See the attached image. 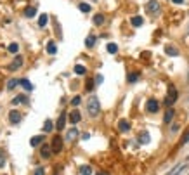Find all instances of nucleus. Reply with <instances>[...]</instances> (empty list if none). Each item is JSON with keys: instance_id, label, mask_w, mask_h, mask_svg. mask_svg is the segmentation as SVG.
Returning <instances> with one entry per match:
<instances>
[{"instance_id": "obj_1", "label": "nucleus", "mask_w": 189, "mask_h": 175, "mask_svg": "<svg viewBox=\"0 0 189 175\" xmlns=\"http://www.w3.org/2000/svg\"><path fill=\"white\" fill-rule=\"evenodd\" d=\"M87 111L92 118H97L99 116V111H101V102L96 95L89 97V101H87Z\"/></svg>"}, {"instance_id": "obj_2", "label": "nucleus", "mask_w": 189, "mask_h": 175, "mask_svg": "<svg viewBox=\"0 0 189 175\" xmlns=\"http://www.w3.org/2000/svg\"><path fill=\"white\" fill-rule=\"evenodd\" d=\"M177 89H175V85H170L168 87V92H167V97H165V106L167 108H172V106L175 104V101H177Z\"/></svg>"}, {"instance_id": "obj_3", "label": "nucleus", "mask_w": 189, "mask_h": 175, "mask_svg": "<svg viewBox=\"0 0 189 175\" xmlns=\"http://www.w3.org/2000/svg\"><path fill=\"white\" fill-rule=\"evenodd\" d=\"M63 137H61V135H56V137L52 139V144H50V147H52V153H61V151H63Z\"/></svg>"}, {"instance_id": "obj_4", "label": "nucleus", "mask_w": 189, "mask_h": 175, "mask_svg": "<svg viewBox=\"0 0 189 175\" xmlns=\"http://www.w3.org/2000/svg\"><path fill=\"white\" fill-rule=\"evenodd\" d=\"M146 111L148 113H158L160 111V102L156 101V99H149V101L146 102Z\"/></svg>"}, {"instance_id": "obj_5", "label": "nucleus", "mask_w": 189, "mask_h": 175, "mask_svg": "<svg viewBox=\"0 0 189 175\" xmlns=\"http://www.w3.org/2000/svg\"><path fill=\"white\" fill-rule=\"evenodd\" d=\"M146 11H148L149 14H158L160 12V4L156 2V0H149L148 4H146Z\"/></svg>"}, {"instance_id": "obj_6", "label": "nucleus", "mask_w": 189, "mask_h": 175, "mask_svg": "<svg viewBox=\"0 0 189 175\" xmlns=\"http://www.w3.org/2000/svg\"><path fill=\"white\" fill-rule=\"evenodd\" d=\"M50 154H52V147L49 144H44L40 149V156L44 158V160H47V158H50Z\"/></svg>"}, {"instance_id": "obj_7", "label": "nucleus", "mask_w": 189, "mask_h": 175, "mask_svg": "<svg viewBox=\"0 0 189 175\" xmlns=\"http://www.w3.org/2000/svg\"><path fill=\"white\" fill-rule=\"evenodd\" d=\"M23 120V115L19 111H11L9 113V121L11 123H19Z\"/></svg>"}, {"instance_id": "obj_8", "label": "nucleus", "mask_w": 189, "mask_h": 175, "mask_svg": "<svg viewBox=\"0 0 189 175\" xmlns=\"http://www.w3.org/2000/svg\"><path fill=\"white\" fill-rule=\"evenodd\" d=\"M23 61H24V59H23L21 56H18V57H16V59H14V61H12V63H11V66H9V69H11V71H16V69H19V68L23 66Z\"/></svg>"}, {"instance_id": "obj_9", "label": "nucleus", "mask_w": 189, "mask_h": 175, "mask_svg": "<svg viewBox=\"0 0 189 175\" xmlns=\"http://www.w3.org/2000/svg\"><path fill=\"white\" fill-rule=\"evenodd\" d=\"M78 139V128H71V130H68V134H66V141H70V142H73V141H76Z\"/></svg>"}, {"instance_id": "obj_10", "label": "nucleus", "mask_w": 189, "mask_h": 175, "mask_svg": "<svg viewBox=\"0 0 189 175\" xmlns=\"http://www.w3.org/2000/svg\"><path fill=\"white\" fill-rule=\"evenodd\" d=\"M118 130L123 132V134H127V132L130 130V123L127 121V120H120L118 121Z\"/></svg>"}, {"instance_id": "obj_11", "label": "nucleus", "mask_w": 189, "mask_h": 175, "mask_svg": "<svg viewBox=\"0 0 189 175\" xmlns=\"http://www.w3.org/2000/svg\"><path fill=\"white\" fill-rule=\"evenodd\" d=\"M130 24H132L134 28H139V26H142V24H144V19H142L141 16H134V18L130 19Z\"/></svg>"}, {"instance_id": "obj_12", "label": "nucleus", "mask_w": 189, "mask_h": 175, "mask_svg": "<svg viewBox=\"0 0 189 175\" xmlns=\"http://www.w3.org/2000/svg\"><path fill=\"white\" fill-rule=\"evenodd\" d=\"M174 116H175V111H174L172 108H168V109H167V113H165V116H163V121H165V123H172Z\"/></svg>"}, {"instance_id": "obj_13", "label": "nucleus", "mask_w": 189, "mask_h": 175, "mask_svg": "<svg viewBox=\"0 0 189 175\" xmlns=\"http://www.w3.org/2000/svg\"><path fill=\"white\" fill-rule=\"evenodd\" d=\"M68 118H70V121H71V123H78L80 120H82V115H80L78 111H71Z\"/></svg>"}, {"instance_id": "obj_14", "label": "nucleus", "mask_w": 189, "mask_h": 175, "mask_svg": "<svg viewBox=\"0 0 189 175\" xmlns=\"http://www.w3.org/2000/svg\"><path fill=\"white\" fill-rule=\"evenodd\" d=\"M44 142V135H35V137H31L30 141V146H33V147H37L38 144H42Z\"/></svg>"}, {"instance_id": "obj_15", "label": "nucleus", "mask_w": 189, "mask_h": 175, "mask_svg": "<svg viewBox=\"0 0 189 175\" xmlns=\"http://www.w3.org/2000/svg\"><path fill=\"white\" fill-rule=\"evenodd\" d=\"M139 76H141V75H139L137 71H132V73H129V76H127V82H129V83H135L139 80Z\"/></svg>"}, {"instance_id": "obj_16", "label": "nucleus", "mask_w": 189, "mask_h": 175, "mask_svg": "<svg viewBox=\"0 0 189 175\" xmlns=\"http://www.w3.org/2000/svg\"><path fill=\"white\" fill-rule=\"evenodd\" d=\"M165 52L168 54V56H179V49H175L174 45H167V47H165Z\"/></svg>"}, {"instance_id": "obj_17", "label": "nucleus", "mask_w": 189, "mask_h": 175, "mask_svg": "<svg viewBox=\"0 0 189 175\" xmlns=\"http://www.w3.org/2000/svg\"><path fill=\"white\" fill-rule=\"evenodd\" d=\"M19 85H23V87H24V90H28V92H31V90H33V85H31V82H30V80H26V78L19 80Z\"/></svg>"}, {"instance_id": "obj_18", "label": "nucleus", "mask_w": 189, "mask_h": 175, "mask_svg": "<svg viewBox=\"0 0 189 175\" xmlns=\"http://www.w3.org/2000/svg\"><path fill=\"white\" fill-rule=\"evenodd\" d=\"M47 52L49 54H50V56H54V54H56L57 52V47H56V42H49V44H47Z\"/></svg>"}, {"instance_id": "obj_19", "label": "nucleus", "mask_w": 189, "mask_h": 175, "mask_svg": "<svg viewBox=\"0 0 189 175\" xmlns=\"http://www.w3.org/2000/svg\"><path fill=\"white\" fill-rule=\"evenodd\" d=\"M26 102H28L26 95H16L14 99H12V104H26Z\"/></svg>"}, {"instance_id": "obj_20", "label": "nucleus", "mask_w": 189, "mask_h": 175, "mask_svg": "<svg viewBox=\"0 0 189 175\" xmlns=\"http://www.w3.org/2000/svg\"><path fill=\"white\" fill-rule=\"evenodd\" d=\"M80 175H92V167H90V165L80 167Z\"/></svg>"}, {"instance_id": "obj_21", "label": "nucleus", "mask_w": 189, "mask_h": 175, "mask_svg": "<svg viewBox=\"0 0 189 175\" xmlns=\"http://www.w3.org/2000/svg\"><path fill=\"white\" fill-rule=\"evenodd\" d=\"M64 125H66V115H61L59 120H57V130H63Z\"/></svg>"}, {"instance_id": "obj_22", "label": "nucleus", "mask_w": 189, "mask_h": 175, "mask_svg": "<svg viewBox=\"0 0 189 175\" xmlns=\"http://www.w3.org/2000/svg\"><path fill=\"white\" fill-rule=\"evenodd\" d=\"M47 23H49V16L47 14H42L40 18H38V26H47Z\"/></svg>"}, {"instance_id": "obj_23", "label": "nucleus", "mask_w": 189, "mask_h": 175, "mask_svg": "<svg viewBox=\"0 0 189 175\" xmlns=\"http://www.w3.org/2000/svg\"><path fill=\"white\" fill-rule=\"evenodd\" d=\"M35 14H37V7H35V5H33V7L24 9V16H26V18H33Z\"/></svg>"}, {"instance_id": "obj_24", "label": "nucleus", "mask_w": 189, "mask_h": 175, "mask_svg": "<svg viewBox=\"0 0 189 175\" xmlns=\"http://www.w3.org/2000/svg\"><path fill=\"white\" fill-rule=\"evenodd\" d=\"M94 24H96V26L104 24V16L102 14H96V16H94Z\"/></svg>"}, {"instance_id": "obj_25", "label": "nucleus", "mask_w": 189, "mask_h": 175, "mask_svg": "<svg viewBox=\"0 0 189 175\" xmlns=\"http://www.w3.org/2000/svg\"><path fill=\"white\" fill-rule=\"evenodd\" d=\"M78 9L87 14V12H90V9H92V7H90V5L87 4V2H80V4H78Z\"/></svg>"}, {"instance_id": "obj_26", "label": "nucleus", "mask_w": 189, "mask_h": 175, "mask_svg": "<svg viewBox=\"0 0 189 175\" xmlns=\"http://www.w3.org/2000/svg\"><path fill=\"white\" fill-rule=\"evenodd\" d=\"M18 85H19V80H16V78L9 80V82H7V90H14Z\"/></svg>"}, {"instance_id": "obj_27", "label": "nucleus", "mask_w": 189, "mask_h": 175, "mask_svg": "<svg viewBox=\"0 0 189 175\" xmlns=\"http://www.w3.org/2000/svg\"><path fill=\"white\" fill-rule=\"evenodd\" d=\"M75 73H76V75H85L87 73V68L82 66V64H76V66H75Z\"/></svg>"}, {"instance_id": "obj_28", "label": "nucleus", "mask_w": 189, "mask_h": 175, "mask_svg": "<svg viewBox=\"0 0 189 175\" xmlns=\"http://www.w3.org/2000/svg\"><path fill=\"white\" fill-rule=\"evenodd\" d=\"M94 87H96V80H87V83H85V90H87V92H92Z\"/></svg>"}, {"instance_id": "obj_29", "label": "nucleus", "mask_w": 189, "mask_h": 175, "mask_svg": "<svg viewBox=\"0 0 189 175\" xmlns=\"http://www.w3.org/2000/svg\"><path fill=\"white\" fill-rule=\"evenodd\" d=\"M52 128H54V123H52L50 120H45V123H44V132H52Z\"/></svg>"}, {"instance_id": "obj_30", "label": "nucleus", "mask_w": 189, "mask_h": 175, "mask_svg": "<svg viewBox=\"0 0 189 175\" xmlns=\"http://www.w3.org/2000/svg\"><path fill=\"white\" fill-rule=\"evenodd\" d=\"M94 44H96V37H94V35H89V37L85 38V45L87 47H94Z\"/></svg>"}, {"instance_id": "obj_31", "label": "nucleus", "mask_w": 189, "mask_h": 175, "mask_svg": "<svg viewBox=\"0 0 189 175\" xmlns=\"http://www.w3.org/2000/svg\"><path fill=\"white\" fill-rule=\"evenodd\" d=\"M7 50H9L11 54H18V52H19V45L14 42V44H11V45L7 47Z\"/></svg>"}, {"instance_id": "obj_32", "label": "nucleus", "mask_w": 189, "mask_h": 175, "mask_svg": "<svg viewBox=\"0 0 189 175\" xmlns=\"http://www.w3.org/2000/svg\"><path fill=\"white\" fill-rule=\"evenodd\" d=\"M139 142H141V144H148L149 142V134L148 132H144V134L139 135Z\"/></svg>"}, {"instance_id": "obj_33", "label": "nucleus", "mask_w": 189, "mask_h": 175, "mask_svg": "<svg viewBox=\"0 0 189 175\" xmlns=\"http://www.w3.org/2000/svg\"><path fill=\"white\" fill-rule=\"evenodd\" d=\"M108 52H109V54H116V52H118V45H116V44H108Z\"/></svg>"}, {"instance_id": "obj_34", "label": "nucleus", "mask_w": 189, "mask_h": 175, "mask_svg": "<svg viewBox=\"0 0 189 175\" xmlns=\"http://www.w3.org/2000/svg\"><path fill=\"white\" fill-rule=\"evenodd\" d=\"M80 102H82V97H80V95H75L73 99H71V104H73L75 108H76V106H80Z\"/></svg>"}, {"instance_id": "obj_35", "label": "nucleus", "mask_w": 189, "mask_h": 175, "mask_svg": "<svg viewBox=\"0 0 189 175\" xmlns=\"http://www.w3.org/2000/svg\"><path fill=\"white\" fill-rule=\"evenodd\" d=\"M187 142H189V130H187V132H186V134H184V137H182L181 144L184 146V144H187Z\"/></svg>"}, {"instance_id": "obj_36", "label": "nucleus", "mask_w": 189, "mask_h": 175, "mask_svg": "<svg viewBox=\"0 0 189 175\" xmlns=\"http://www.w3.org/2000/svg\"><path fill=\"white\" fill-rule=\"evenodd\" d=\"M4 165H5V154L2 153V151H0V168L4 167Z\"/></svg>"}, {"instance_id": "obj_37", "label": "nucleus", "mask_w": 189, "mask_h": 175, "mask_svg": "<svg viewBox=\"0 0 189 175\" xmlns=\"http://www.w3.org/2000/svg\"><path fill=\"white\" fill-rule=\"evenodd\" d=\"M33 175H45V170H44V168H37Z\"/></svg>"}, {"instance_id": "obj_38", "label": "nucleus", "mask_w": 189, "mask_h": 175, "mask_svg": "<svg viewBox=\"0 0 189 175\" xmlns=\"http://www.w3.org/2000/svg\"><path fill=\"white\" fill-rule=\"evenodd\" d=\"M102 76H101V75H97V76H96V85H101V83H102Z\"/></svg>"}, {"instance_id": "obj_39", "label": "nucleus", "mask_w": 189, "mask_h": 175, "mask_svg": "<svg viewBox=\"0 0 189 175\" xmlns=\"http://www.w3.org/2000/svg\"><path fill=\"white\" fill-rule=\"evenodd\" d=\"M179 132V125L175 123V125H172V134H177Z\"/></svg>"}, {"instance_id": "obj_40", "label": "nucleus", "mask_w": 189, "mask_h": 175, "mask_svg": "<svg viewBox=\"0 0 189 175\" xmlns=\"http://www.w3.org/2000/svg\"><path fill=\"white\" fill-rule=\"evenodd\" d=\"M172 2H174V4H182L184 0H172Z\"/></svg>"}, {"instance_id": "obj_41", "label": "nucleus", "mask_w": 189, "mask_h": 175, "mask_svg": "<svg viewBox=\"0 0 189 175\" xmlns=\"http://www.w3.org/2000/svg\"><path fill=\"white\" fill-rule=\"evenodd\" d=\"M97 175H106V173H102V172H101V173H97Z\"/></svg>"}, {"instance_id": "obj_42", "label": "nucleus", "mask_w": 189, "mask_h": 175, "mask_svg": "<svg viewBox=\"0 0 189 175\" xmlns=\"http://www.w3.org/2000/svg\"><path fill=\"white\" fill-rule=\"evenodd\" d=\"M187 82H189V73H187Z\"/></svg>"}, {"instance_id": "obj_43", "label": "nucleus", "mask_w": 189, "mask_h": 175, "mask_svg": "<svg viewBox=\"0 0 189 175\" xmlns=\"http://www.w3.org/2000/svg\"><path fill=\"white\" fill-rule=\"evenodd\" d=\"M187 33H189V28H187Z\"/></svg>"}, {"instance_id": "obj_44", "label": "nucleus", "mask_w": 189, "mask_h": 175, "mask_svg": "<svg viewBox=\"0 0 189 175\" xmlns=\"http://www.w3.org/2000/svg\"><path fill=\"white\" fill-rule=\"evenodd\" d=\"M187 160H189V156H187Z\"/></svg>"}]
</instances>
